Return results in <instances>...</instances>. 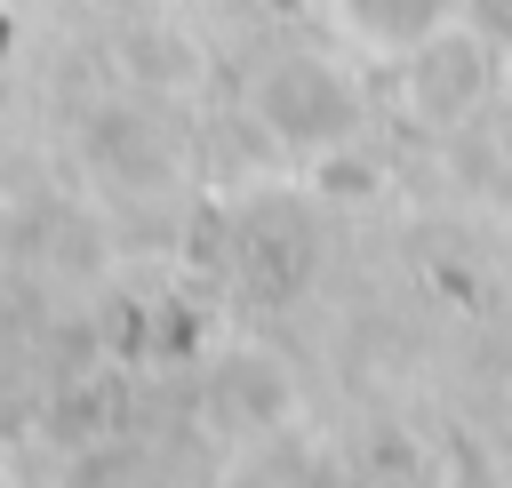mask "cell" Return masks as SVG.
<instances>
[{
    "label": "cell",
    "mask_w": 512,
    "mask_h": 488,
    "mask_svg": "<svg viewBox=\"0 0 512 488\" xmlns=\"http://www.w3.org/2000/svg\"><path fill=\"white\" fill-rule=\"evenodd\" d=\"M448 16H464V0H328V24L360 48V56H408L424 32H440Z\"/></svg>",
    "instance_id": "obj_3"
},
{
    "label": "cell",
    "mask_w": 512,
    "mask_h": 488,
    "mask_svg": "<svg viewBox=\"0 0 512 488\" xmlns=\"http://www.w3.org/2000/svg\"><path fill=\"white\" fill-rule=\"evenodd\" d=\"M496 40L480 32V16L464 8V16H448L440 32H424L400 64V104H408V120L424 128V136H464L480 112H488V96H496Z\"/></svg>",
    "instance_id": "obj_2"
},
{
    "label": "cell",
    "mask_w": 512,
    "mask_h": 488,
    "mask_svg": "<svg viewBox=\"0 0 512 488\" xmlns=\"http://www.w3.org/2000/svg\"><path fill=\"white\" fill-rule=\"evenodd\" d=\"M248 112H256L264 136L288 144V152H344V144L360 136L368 96H360V80H352L336 56L288 48V56H272V64L248 80Z\"/></svg>",
    "instance_id": "obj_1"
}]
</instances>
